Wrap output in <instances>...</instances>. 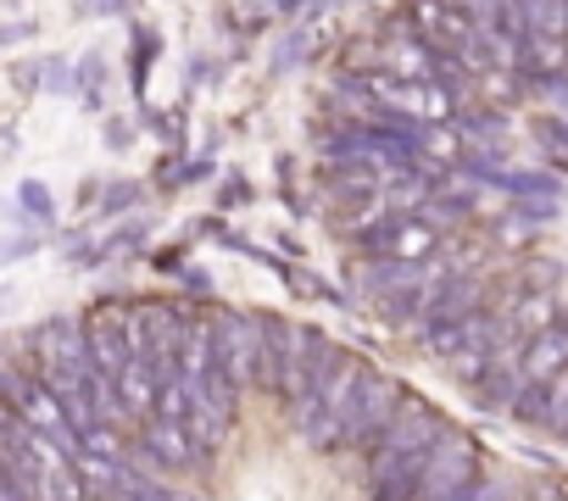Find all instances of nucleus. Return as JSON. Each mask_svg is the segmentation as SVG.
<instances>
[{
	"label": "nucleus",
	"instance_id": "nucleus-1",
	"mask_svg": "<svg viewBox=\"0 0 568 501\" xmlns=\"http://www.w3.org/2000/svg\"><path fill=\"white\" fill-rule=\"evenodd\" d=\"M357 385H363V362L341 346H324V357L313 362L307 374V390L291 412L296 434L313 446V451H335L341 434H346V418L357 407Z\"/></svg>",
	"mask_w": 568,
	"mask_h": 501
},
{
	"label": "nucleus",
	"instance_id": "nucleus-11",
	"mask_svg": "<svg viewBox=\"0 0 568 501\" xmlns=\"http://www.w3.org/2000/svg\"><path fill=\"white\" fill-rule=\"evenodd\" d=\"M557 374H568V335L557 324H546L518 346V379H524V390H546Z\"/></svg>",
	"mask_w": 568,
	"mask_h": 501
},
{
	"label": "nucleus",
	"instance_id": "nucleus-4",
	"mask_svg": "<svg viewBox=\"0 0 568 501\" xmlns=\"http://www.w3.org/2000/svg\"><path fill=\"white\" fill-rule=\"evenodd\" d=\"M396 412H402V385H396L390 374H379V368H363L357 407H352V418H346L341 446H346V451H374V440L396 423Z\"/></svg>",
	"mask_w": 568,
	"mask_h": 501
},
{
	"label": "nucleus",
	"instance_id": "nucleus-3",
	"mask_svg": "<svg viewBox=\"0 0 568 501\" xmlns=\"http://www.w3.org/2000/svg\"><path fill=\"white\" fill-rule=\"evenodd\" d=\"M212 346H217V374H223L234 390L262 385V318L217 313V318H212Z\"/></svg>",
	"mask_w": 568,
	"mask_h": 501
},
{
	"label": "nucleus",
	"instance_id": "nucleus-18",
	"mask_svg": "<svg viewBox=\"0 0 568 501\" xmlns=\"http://www.w3.org/2000/svg\"><path fill=\"white\" fill-rule=\"evenodd\" d=\"M129 201H134V184H118V190L106 195V206H129Z\"/></svg>",
	"mask_w": 568,
	"mask_h": 501
},
{
	"label": "nucleus",
	"instance_id": "nucleus-16",
	"mask_svg": "<svg viewBox=\"0 0 568 501\" xmlns=\"http://www.w3.org/2000/svg\"><path fill=\"white\" fill-rule=\"evenodd\" d=\"M529 134H535V145H540L546 156H562V162H568V112H540V117H529Z\"/></svg>",
	"mask_w": 568,
	"mask_h": 501
},
{
	"label": "nucleus",
	"instance_id": "nucleus-14",
	"mask_svg": "<svg viewBox=\"0 0 568 501\" xmlns=\"http://www.w3.org/2000/svg\"><path fill=\"white\" fill-rule=\"evenodd\" d=\"M457 7L474 18V29H485L490 40H501L507 51L524 45V18H518V0H457Z\"/></svg>",
	"mask_w": 568,
	"mask_h": 501
},
{
	"label": "nucleus",
	"instance_id": "nucleus-20",
	"mask_svg": "<svg viewBox=\"0 0 568 501\" xmlns=\"http://www.w3.org/2000/svg\"><path fill=\"white\" fill-rule=\"evenodd\" d=\"M557 329H562V335H568V307H562V313H557Z\"/></svg>",
	"mask_w": 568,
	"mask_h": 501
},
{
	"label": "nucleus",
	"instance_id": "nucleus-19",
	"mask_svg": "<svg viewBox=\"0 0 568 501\" xmlns=\"http://www.w3.org/2000/svg\"><path fill=\"white\" fill-rule=\"evenodd\" d=\"M496 490H485V484H474V490H463V495H446V501H490Z\"/></svg>",
	"mask_w": 568,
	"mask_h": 501
},
{
	"label": "nucleus",
	"instance_id": "nucleus-5",
	"mask_svg": "<svg viewBox=\"0 0 568 501\" xmlns=\"http://www.w3.org/2000/svg\"><path fill=\"white\" fill-rule=\"evenodd\" d=\"M357 239H363L368 257H379V263H429L435 250L446 245V228L429 223L424 212H407V217H390V223H379V228H368Z\"/></svg>",
	"mask_w": 568,
	"mask_h": 501
},
{
	"label": "nucleus",
	"instance_id": "nucleus-9",
	"mask_svg": "<svg viewBox=\"0 0 568 501\" xmlns=\"http://www.w3.org/2000/svg\"><path fill=\"white\" fill-rule=\"evenodd\" d=\"M84 340H90V374L118 379L134 362V340H129V313L106 307L95 318H84Z\"/></svg>",
	"mask_w": 568,
	"mask_h": 501
},
{
	"label": "nucleus",
	"instance_id": "nucleus-12",
	"mask_svg": "<svg viewBox=\"0 0 568 501\" xmlns=\"http://www.w3.org/2000/svg\"><path fill=\"white\" fill-rule=\"evenodd\" d=\"M513 418L551 429L557 440H568V374H557L546 390H524V401L513 407Z\"/></svg>",
	"mask_w": 568,
	"mask_h": 501
},
{
	"label": "nucleus",
	"instance_id": "nucleus-2",
	"mask_svg": "<svg viewBox=\"0 0 568 501\" xmlns=\"http://www.w3.org/2000/svg\"><path fill=\"white\" fill-rule=\"evenodd\" d=\"M329 340H318L307 324H284V318H262V390L284 407L296 412L302 390H307V374L313 362L324 357Z\"/></svg>",
	"mask_w": 568,
	"mask_h": 501
},
{
	"label": "nucleus",
	"instance_id": "nucleus-13",
	"mask_svg": "<svg viewBox=\"0 0 568 501\" xmlns=\"http://www.w3.org/2000/svg\"><path fill=\"white\" fill-rule=\"evenodd\" d=\"M179 379L184 385H201L212 368H217V346H212V318H184V335H179V357H173Z\"/></svg>",
	"mask_w": 568,
	"mask_h": 501
},
{
	"label": "nucleus",
	"instance_id": "nucleus-8",
	"mask_svg": "<svg viewBox=\"0 0 568 501\" xmlns=\"http://www.w3.org/2000/svg\"><path fill=\"white\" fill-rule=\"evenodd\" d=\"M440 434H446V423L435 418V407L418 401V396H402V412H396V423L374 440L368 468H379V462H390V457H402V451H418V446H429V440H440Z\"/></svg>",
	"mask_w": 568,
	"mask_h": 501
},
{
	"label": "nucleus",
	"instance_id": "nucleus-10",
	"mask_svg": "<svg viewBox=\"0 0 568 501\" xmlns=\"http://www.w3.org/2000/svg\"><path fill=\"white\" fill-rule=\"evenodd\" d=\"M463 379H468L474 401H479V407H490V412H507V418H513V407L524 401L518 346H513V351H501V357H490V362H479V368H474V374H463Z\"/></svg>",
	"mask_w": 568,
	"mask_h": 501
},
{
	"label": "nucleus",
	"instance_id": "nucleus-15",
	"mask_svg": "<svg viewBox=\"0 0 568 501\" xmlns=\"http://www.w3.org/2000/svg\"><path fill=\"white\" fill-rule=\"evenodd\" d=\"M156 390H162V379H156V368H151L145 357H134V362L118 374V396H123L129 423H145V418L156 412Z\"/></svg>",
	"mask_w": 568,
	"mask_h": 501
},
{
	"label": "nucleus",
	"instance_id": "nucleus-6",
	"mask_svg": "<svg viewBox=\"0 0 568 501\" xmlns=\"http://www.w3.org/2000/svg\"><path fill=\"white\" fill-rule=\"evenodd\" d=\"M407 29L429 45V51H440V57H468L474 51V18L457 7V0H413L407 7Z\"/></svg>",
	"mask_w": 568,
	"mask_h": 501
},
{
	"label": "nucleus",
	"instance_id": "nucleus-7",
	"mask_svg": "<svg viewBox=\"0 0 568 501\" xmlns=\"http://www.w3.org/2000/svg\"><path fill=\"white\" fill-rule=\"evenodd\" d=\"M479 484V446L468 434H446L424 468V484H418V501H446V495H463Z\"/></svg>",
	"mask_w": 568,
	"mask_h": 501
},
{
	"label": "nucleus",
	"instance_id": "nucleus-17",
	"mask_svg": "<svg viewBox=\"0 0 568 501\" xmlns=\"http://www.w3.org/2000/svg\"><path fill=\"white\" fill-rule=\"evenodd\" d=\"M18 206H23L29 217H40V223H51V212H57V206H51V190H45L40 178H23V184H18Z\"/></svg>",
	"mask_w": 568,
	"mask_h": 501
}]
</instances>
